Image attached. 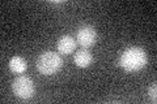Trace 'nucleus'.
Masks as SVG:
<instances>
[{"label":"nucleus","instance_id":"obj_4","mask_svg":"<svg viewBox=\"0 0 157 104\" xmlns=\"http://www.w3.org/2000/svg\"><path fill=\"white\" fill-rule=\"evenodd\" d=\"M97 39V31L92 26H82L77 31V42L81 47H90Z\"/></svg>","mask_w":157,"mask_h":104},{"label":"nucleus","instance_id":"obj_1","mask_svg":"<svg viewBox=\"0 0 157 104\" xmlns=\"http://www.w3.org/2000/svg\"><path fill=\"white\" fill-rule=\"evenodd\" d=\"M147 64V55L143 48L130 47L123 51L119 59V65L127 72H137L143 69Z\"/></svg>","mask_w":157,"mask_h":104},{"label":"nucleus","instance_id":"obj_5","mask_svg":"<svg viewBox=\"0 0 157 104\" xmlns=\"http://www.w3.org/2000/svg\"><path fill=\"white\" fill-rule=\"evenodd\" d=\"M76 48V42L71 35H63L58 42V51L60 53H71Z\"/></svg>","mask_w":157,"mask_h":104},{"label":"nucleus","instance_id":"obj_8","mask_svg":"<svg viewBox=\"0 0 157 104\" xmlns=\"http://www.w3.org/2000/svg\"><path fill=\"white\" fill-rule=\"evenodd\" d=\"M156 91H157V86H156V85H153V86H152V87L149 88V96H151V99H152V102H153V103H156V102H157Z\"/></svg>","mask_w":157,"mask_h":104},{"label":"nucleus","instance_id":"obj_7","mask_svg":"<svg viewBox=\"0 0 157 104\" xmlns=\"http://www.w3.org/2000/svg\"><path fill=\"white\" fill-rule=\"evenodd\" d=\"M9 68L13 73H24L28 68V64L21 56H13L9 61Z\"/></svg>","mask_w":157,"mask_h":104},{"label":"nucleus","instance_id":"obj_2","mask_svg":"<svg viewBox=\"0 0 157 104\" xmlns=\"http://www.w3.org/2000/svg\"><path fill=\"white\" fill-rule=\"evenodd\" d=\"M62 68V59L56 52H43L37 60V69L43 76H52Z\"/></svg>","mask_w":157,"mask_h":104},{"label":"nucleus","instance_id":"obj_6","mask_svg":"<svg viewBox=\"0 0 157 104\" xmlns=\"http://www.w3.org/2000/svg\"><path fill=\"white\" fill-rule=\"evenodd\" d=\"M75 64L78 68H86L92 64V55L86 49H80L75 55Z\"/></svg>","mask_w":157,"mask_h":104},{"label":"nucleus","instance_id":"obj_3","mask_svg":"<svg viewBox=\"0 0 157 104\" xmlns=\"http://www.w3.org/2000/svg\"><path fill=\"white\" fill-rule=\"evenodd\" d=\"M14 95L21 99H30L34 95V83L28 76H20L12 83Z\"/></svg>","mask_w":157,"mask_h":104}]
</instances>
